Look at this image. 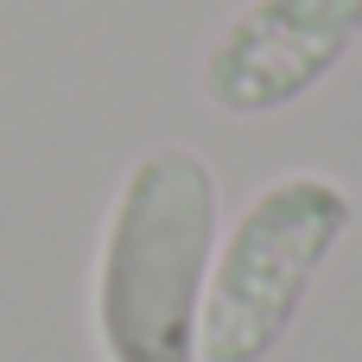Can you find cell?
Here are the masks:
<instances>
[{"label":"cell","mask_w":362,"mask_h":362,"mask_svg":"<svg viewBox=\"0 0 362 362\" xmlns=\"http://www.w3.org/2000/svg\"><path fill=\"white\" fill-rule=\"evenodd\" d=\"M362 45V0H248L197 64V89L229 121L299 108Z\"/></svg>","instance_id":"cell-3"},{"label":"cell","mask_w":362,"mask_h":362,"mask_svg":"<svg viewBox=\"0 0 362 362\" xmlns=\"http://www.w3.org/2000/svg\"><path fill=\"white\" fill-rule=\"evenodd\" d=\"M356 204L325 172L267 178L216 242L197 362H267L299 325L318 274L344 248Z\"/></svg>","instance_id":"cell-2"},{"label":"cell","mask_w":362,"mask_h":362,"mask_svg":"<svg viewBox=\"0 0 362 362\" xmlns=\"http://www.w3.org/2000/svg\"><path fill=\"white\" fill-rule=\"evenodd\" d=\"M223 185L197 146H146L108 204L95 255L102 362H197L204 293L216 267Z\"/></svg>","instance_id":"cell-1"}]
</instances>
